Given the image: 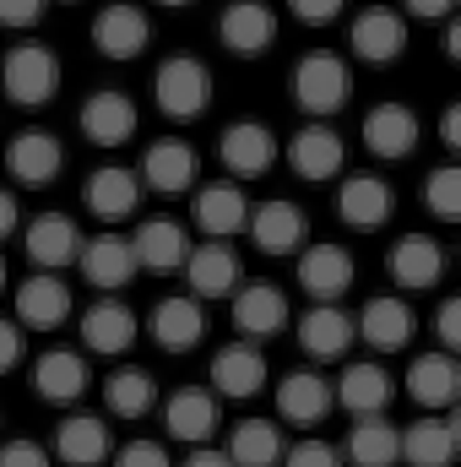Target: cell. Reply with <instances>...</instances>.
<instances>
[{"label": "cell", "mask_w": 461, "mask_h": 467, "mask_svg": "<svg viewBox=\"0 0 461 467\" xmlns=\"http://www.w3.org/2000/svg\"><path fill=\"white\" fill-rule=\"evenodd\" d=\"M212 93H218V82L196 55H169L152 71V104L169 119H201L212 109Z\"/></svg>", "instance_id": "cell-1"}, {"label": "cell", "mask_w": 461, "mask_h": 467, "mask_svg": "<svg viewBox=\"0 0 461 467\" xmlns=\"http://www.w3.org/2000/svg\"><path fill=\"white\" fill-rule=\"evenodd\" d=\"M293 104L304 109V115H337L347 99H353V71H347V60L337 49H310V55H299V66H293Z\"/></svg>", "instance_id": "cell-2"}, {"label": "cell", "mask_w": 461, "mask_h": 467, "mask_svg": "<svg viewBox=\"0 0 461 467\" xmlns=\"http://www.w3.org/2000/svg\"><path fill=\"white\" fill-rule=\"evenodd\" d=\"M0 88H5L11 104L44 109V104L60 93V60H55V49H49V44H16V49H5V60H0Z\"/></svg>", "instance_id": "cell-3"}, {"label": "cell", "mask_w": 461, "mask_h": 467, "mask_svg": "<svg viewBox=\"0 0 461 467\" xmlns=\"http://www.w3.org/2000/svg\"><path fill=\"white\" fill-rule=\"evenodd\" d=\"M347 44H353V55L364 66H396L402 49H407V16L391 11V5H369V11L353 16Z\"/></svg>", "instance_id": "cell-4"}, {"label": "cell", "mask_w": 461, "mask_h": 467, "mask_svg": "<svg viewBox=\"0 0 461 467\" xmlns=\"http://www.w3.org/2000/svg\"><path fill=\"white\" fill-rule=\"evenodd\" d=\"M218 424H223V402L212 397V386H179L163 408V430L179 446H207Z\"/></svg>", "instance_id": "cell-5"}, {"label": "cell", "mask_w": 461, "mask_h": 467, "mask_svg": "<svg viewBox=\"0 0 461 467\" xmlns=\"http://www.w3.org/2000/svg\"><path fill=\"white\" fill-rule=\"evenodd\" d=\"M266 386V353L261 343H244V337H233L223 348L212 353V397L223 402H250L255 391Z\"/></svg>", "instance_id": "cell-6"}, {"label": "cell", "mask_w": 461, "mask_h": 467, "mask_svg": "<svg viewBox=\"0 0 461 467\" xmlns=\"http://www.w3.org/2000/svg\"><path fill=\"white\" fill-rule=\"evenodd\" d=\"M288 163H293V174H299V180L321 185V180H337V174H343L347 147H343V136H337L332 125L310 119V125H299V130L288 136Z\"/></svg>", "instance_id": "cell-7"}, {"label": "cell", "mask_w": 461, "mask_h": 467, "mask_svg": "<svg viewBox=\"0 0 461 467\" xmlns=\"http://www.w3.org/2000/svg\"><path fill=\"white\" fill-rule=\"evenodd\" d=\"M218 152H223V169H229L233 180H261L271 163H277V136H271V125H261V119H233L229 130L218 136Z\"/></svg>", "instance_id": "cell-8"}, {"label": "cell", "mask_w": 461, "mask_h": 467, "mask_svg": "<svg viewBox=\"0 0 461 467\" xmlns=\"http://www.w3.org/2000/svg\"><path fill=\"white\" fill-rule=\"evenodd\" d=\"M147 44H152V22H147L141 5L115 0V5H104V11L93 16V49H98L104 60H136Z\"/></svg>", "instance_id": "cell-9"}, {"label": "cell", "mask_w": 461, "mask_h": 467, "mask_svg": "<svg viewBox=\"0 0 461 467\" xmlns=\"http://www.w3.org/2000/svg\"><path fill=\"white\" fill-rule=\"evenodd\" d=\"M391 397H396V380H391L385 364H374V358L347 364L343 375H337V391H332V402H337L343 413H353V419H385Z\"/></svg>", "instance_id": "cell-10"}, {"label": "cell", "mask_w": 461, "mask_h": 467, "mask_svg": "<svg viewBox=\"0 0 461 467\" xmlns=\"http://www.w3.org/2000/svg\"><path fill=\"white\" fill-rule=\"evenodd\" d=\"M207 305L201 299H190V294H169V299H158L152 305V321H147V332H152V343L169 353H190L201 337H207Z\"/></svg>", "instance_id": "cell-11"}, {"label": "cell", "mask_w": 461, "mask_h": 467, "mask_svg": "<svg viewBox=\"0 0 461 467\" xmlns=\"http://www.w3.org/2000/svg\"><path fill=\"white\" fill-rule=\"evenodd\" d=\"M413 305L402 299V294H374L358 316H353V332L369 343L374 353H396V348H407L413 343Z\"/></svg>", "instance_id": "cell-12"}, {"label": "cell", "mask_w": 461, "mask_h": 467, "mask_svg": "<svg viewBox=\"0 0 461 467\" xmlns=\"http://www.w3.org/2000/svg\"><path fill=\"white\" fill-rule=\"evenodd\" d=\"M141 191H158V196H185L196 185V147L179 141V136H163L141 152Z\"/></svg>", "instance_id": "cell-13"}, {"label": "cell", "mask_w": 461, "mask_h": 467, "mask_svg": "<svg viewBox=\"0 0 461 467\" xmlns=\"http://www.w3.org/2000/svg\"><path fill=\"white\" fill-rule=\"evenodd\" d=\"M353 255H347L343 244H304V255H299V288L315 299V305H337L347 288H353Z\"/></svg>", "instance_id": "cell-14"}, {"label": "cell", "mask_w": 461, "mask_h": 467, "mask_svg": "<svg viewBox=\"0 0 461 467\" xmlns=\"http://www.w3.org/2000/svg\"><path fill=\"white\" fill-rule=\"evenodd\" d=\"M229 310H233V327H239L244 343H261V337H271V332L288 327V299H282V288H271V283H244V288H233Z\"/></svg>", "instance_id": "cell-15"}, {"label": "cell", "mask_w": 461, "mask_h": 467, "mask_svg": "<svg viewBox=\"0 0 461 467\" xmlns=\"http://www.w3.org/2000/svg\"><path fill=\"white\" fill-rule=\"evenodd\" d=\"M358 136H364V147H369L374 158L396 163V158H407V152L418 147L424 125H418V115H413L407 104H374V109L364 115V125H358Z\"/></svg>", "instance_id": "cell-16"}, {"label": "cell", "mask_w": 461, "mask_h": 467, "mask_svg": "<svg viewBox=\"0 0 461 467\" xmlns=\"http://www.w3.org/2000/svg\"><path fill=\"white\" fill-rule=\"evenodd\" d=\"M218 38L233 55H266L277 44V16L266 0H229L218 16Z\"/></svg>", "instance_id": "cell-17"}, {"label": "cell", "mask_w": 461, "mask_h": 467, "mask_svg": "<svg viewBox=\"0 0 461 467\" xmlns=\"http://www.w3.org/2000/svg\"><path fill=\"white\" fill-rule=\"evenodd\" d=\"M22 244H27V255H33L44 272H55V266H71L87 239H82V229H77L71 213H38V218H27Z\"/></svg>", "instance_id": "cell-18"}, {"label": "cell", "mask_w": 461, "mask_h": 467, "mask_svg": "<svg viewBox=\"0 0 461 467\" xmlns=\"http://www.w3.org/2000/svg\"><path fill=\"white\" fill-rule=\"evenodd\" d=\"M185 283H190V299H229L239 288V255H233L223 239H207L185 255Z\"/></svg>", "instance_id": "cell-19"}, {"label": "cell", "mask_w": 461, "mask_h": 467, "mask_svg": "<svg viewBox=\"0 0 461 467\" xmlns=\"http://www.w3.org/2000/svg\"><path fill=\"white\" fill-rule=\"evenodd\" d=\"M5 169H11L16 185H49L66 169V147L49 130H16L11 147H5Z\"/></svg>", "instance_id": "cell-20"}, {"label": "cell", "mask_w": 461, "mask_h": 467, "mask_svg": "<svg viewBox=\"0 0 461 467\" xmlns=\"http://www.w3.org/2000/svg\"><path fill=\"white\" fill-rule=\"evenodd\" d=\"M66 321H71V288H66L60 277L38 272V277H27V283L16 288V327H27V332H55V327H66Z\"/></svg>", "instance_id": "cell-21"}, {"label": "cell", "mask_w": 461, "mask_h": 467, "mask_svg": "<svg viewBox=\"0 0 461 467\" xmlns=\"http://www.w3.org/2000/svg\"><path fill=\"white\" fill-rule=\"evenodd\" d=\"M461 451V424L456 419H440V413H424L402 430V462L413 467H451Z\"/></svg>", "instance_id": "cell-22"}, {"label": "cell", "mask_w": 461, "mask_h": 467, "mask_svg": "<svg viewBox=\"0 0 461 467\" xmlns=\"http://www.w3.org/2000/svg\"><path fill=\"white\" fill-rule=\"evenodd\" d=\"M136 104H130V93H115V88H98V93H87V104H82V136L87 141H98V147H119V141H130L136 136Z\"/></svg>", "instance_id": "cell-23"}, {"label": "cell", "mask_w": 461, "mask_h": 467, "mask_svg": "<svg viewBox=\"0 0 461 467\" xmlns=\"http://www.w3.org/2000/svg\"><path fill=\"white\" fill-rule=\"evenodd\" d=\"M77 266H82V277L93 283V288H104V294H115L125 283H136V250H130V239H119V234H98V239H87L82 244V255H77Z\"/></svg>", "instance_id": "cell-24"}, {"label": "cell", "mask_w": 461, "mask_h": 467, "mask_svg": "<svg viewBox=\"0 0 461 467\" xmlns=\"http://www.w3.org/2000/svg\"><path fill=\"white\" fill-rule=\"evenodd\" d=\"M396 196L380 174H343V191H337V218L347 229H380L391 218Z\"/></svg>", "instance_id": "cell-25"}, {"label": "cell", "mask_w": 461, "mask_h": 467, "mask_svg": "<svg viewBox=\"0 0 461 467\" xmlns=\"http://www.w3.org/2000/svg\"><path fill=\"white\" fill-rule=\"evenodd\" d=\"M190 218H196V229L201 234H212V239L229 244V234H239L244 229V218H250V202H244V191H239L233 180H212V185L196 191Z\"/></svg>", "instance_id": "cell-26"}, {"label": "cell", "mask_w": 461, "mask_h": 467, "mask_svg": "<svg viewBox=\"0 0 461 467\" xmlns=\"http://www.w3.org/2000/svg\"><path fill=\"white\" fill-rule=\"evenodd\" d=\"M87 213L93 218H104V223H119V218H130L136 213V202H141V174L136 169H119V163H104V169H93L87 174Z\"/></svg>", "instance_id": "cell-27"}, {"label": "cell", "mask_w": 461, "mask_h": 467, "mask_svg": "<svg viewBox=\"0 0 461 467\" xmlns=\"http://www.w3.org/2000/svg\"><path fill=\"white\" fill-rule=\"evenodd\" d=\"M250 239H255V250H266V255H288V250H304V234H310V223H304V213L293 207V202H261L250 218Z\"/></svg>", "instance_id": "cell-28"}, {"label": "cell", "mask_w": 461, "mask_h": 467, "mask_svg": "<svg viewBox=\"0 0 461 467\" xmlns=\"http://www.w3.org/2000/svg\"><path fill=\"white\" fill-rule=\"evenodd\" d=\"M391 277H396V288L424 294V288H435L446 277V250L429 234H402L396 250H391Z\"/></svg>", "instance_id": "cell-29"}, {"label": "cell", "mask_w": 461, "mask_h": 467, "mask_svg": "<svg viewBox=\"0 0 461 467\" xmlns=\"http://www.w3.org/2000/svg\"><path fill=\"white\" fill-rule=\"evenodd\" d=\"M136 310L125 305V299H98V305H87V316H82V343L87 353H104V358H115L136 343Z\"/></svg>", "instance_id": "cell-30"}, {"label": "cell", "mask_w": 461, "mask_h": 467, "mask_svg": "<svg viewBox=\"0 0 461 467\" xmlns=\"http://www.w3.org/2000/svg\"><path fill=\"white\" fill-rule=\"evenodd\" d=\"M277 413L299 430H315L326 413H332V386L315 375V369H293L277 380Z\"/></svg>", "instance_id": "cell-31"}, {"label": "cell", "mask_w": 461, "mask_h": 467, "mask_svg": "<svg viewBox=\"0 0 461 467\" xmlns=\"http://www.w3.org/2000/svg\"><path fill=\"white\" fill-rule=\"evenodd\" d=\"M337 451H343L347 467H396L402 462V430L391 419H353V430Z\"/></svg>", "instance_id": "cell-32"}, {"label": "cell", "mask_w": 461, "mask_h": 467, "mask_svg": "<svg viewBox=\"0 0 461 467\" xmlns=\"http://www.w3.org/2000/svg\"><path fill=\"white\" fill-rule=\"evenodd\" d=\"M353 343H358V332H353V316L343 305H315L299 316V348L310 358H343Z\"/></svg>", "instance_id": "cell-33"}, {"label": "cell", "mask_w": 461, "mask_h": 467, "mask_svg": "<svg viewBox=\"0 0 461 467\" xmlns=\"http://www.w3.org/2000/svg\"><path fill=\"white\" fill-rule=\"evenodd\" d=\"M87 386H93V375H87V358H82V353H71V348L38 353V364H33V391H38L44 402H77Z\"/></svg>", "instance_id": "cell-34"}, {"label": "cell", "mask_w": 461, "mask_h": 467, "mask_svg": "<svg viewBox=\"0 0 461 467\" xmlns=\"http://www.w3.org/2000/svg\"><path fill=\"white\" fill-rule=\"evenodd\" d=\"M130 250H136V266H147V272H174V266H185V255H190V234L185 223H174V218H147L136 239H130Z\"/></svg>", "instance_id": "cell-35"}, {"label": "cell", "mask_w": 461, "mask_h": 467, "mask_svg": "<svg viewBox=\"0 0 461 467\" xmlns=\"http://www.w3.org/2000/svg\"><path fill=\"white\" fill-rule=\"evenodd\" d=\"M55 457L66 467H98L109 457V424L98 413H71L55 430Z\"/></svg>", "instance_id": "cell-36"}, {"label": "cell", "mask_w": 461, "mask_h": 467, "mask_svg": "<svg viewBox=\"0 0 461 467\" xmlns=\"http://www.w3.org/2000/svg\"><path fill=\"white\" fill-rule=\"evenodd\" d=\"M407 391L418 408H451L461 391V369L451 353H418L407 364Z\"/></svg>", "instance_id": "cell-37"}, {"label": "cell", "mask_w": 461, "mask_h": 467, "mask_svg": "<svg viewBox=\"0 0 461 467\" xmlns=\"http://www.w3.org/2000/svg\"><path fill=\"white\" fill-rule=\"evenodd\" d=\"M282 430L271 424V419H239L229 430V446H223V457L233 467H277L282 462Z\"/></svg>", "instance_id": "cell-38"}, {"label": "cell", "mask_w": 461, "mask_h": 467, "mask_svg": "<svg viewBox=\"0 0 461 467\" xmlns=\"http://www.w3.org/2000/svg\"><path fill=\"white\" fill-rule=\"evenodd\" d=\"M152 402H158V386H152L147 369H115V375L104 380V408H109L115 419H147Z\"/></svg>", "instance_id": "cell-39"}, {"label": "cell", "mask_w": 461, "mask_h": 467, "mask_svg": "<svg viewBox=\"0 0 461 467\" xmlns=\"http://www.w3.org/2000/svg\"><path fill=\"white\" fill-rule=\"evenodd\" d=\"M424 207H429L440 223H456L461 218V169L456 163H446V169H435V174L424 180Z\"/></svg>", "instance_id": "cell-40"}, {"label": "cell", "mask_w": 461, "mask_h": 467, "mask_svg": "<svg viewBox=\"0 0 461 467\" xmlns=\"http://www.w3.org/2000/svg\"><path fill=\"white\" fill-rule=\"evenodd\" d=\"M277 467H343V451L326 446V441H299V446L282 451V462Z\"/></svg>", "instance_id": "cell-41"}, {"label": "cell", "mask_w": 461, "mask_h": 467, "mask_svg": "<svg viewBox=\"0 0 461 467\" xmlns=\"http://www.w3.org/2000/svg\"><path fill=\"white\" fill-rule=\"evenodd\" d=\"M0 467H55V457L38 441H5L0 446Z\"/></svg>", "instance_id": "cell-42"}, {"label": "cell", "mask_w": 461, "mask_h": 467, "mask_svg": "<svg viewBox=\"0 0 461 467\" xmlns=\"http://www.w3.org/2000/svg\"><path fill=\"white\" fill-rule=\"evenodd\" d=\"M115 467H174V462H169V451L158 441H130V446H119Z\"/></svg>", "instance_id": "cell-43"}, {"label": "cell", "mask_w": 461, "mask_h": 467, "mask_svg": "<svg viewBox=\"0 0 461 467\" xmlns=\"http://www.w3.org/2000/svg\"><path fill=\"white\" fill-rule=\"evenodd\" d=\"M347 0H288V11L304 22V27H326V22H337L343 16Z\"/></svg>", "instance_id": "cell-44"}, {"label": "cell", "mask_w": 461, "mask_h": 467, "mask_svg": "<svg viewBox=\"0 0 461 467\" xmlns=\"http://www.w3.org/2000/svg\"><path fill=\"white\" fill-rule=\"evenodd\" d=\"M49 0H0V27H38Z\"/></svg>", "instance_id": "cell-45"}, {"label": "cell", "mask_w": 461, "mask_h": 467, "mask_svg": "<svg viewBox=\"0 0 461 467\" xmlns=\"http://www.w3.org/2000/svg\"><path fill=\"white\" fill-rule=\"evenodd\" d=\"M435 332H440V343H446L440 353L461 348V299H440V310H435Z\"/></svg>", "instance_id": "cell-46"}, {"label": "cell", "mask_w": 461, "mask_h": 467, "mask_svg": "<svg viewBox=\"0 0 461 467\" xmlns=\"http://www.w3.org/2000/svg\"><path fill=\"white\" fill-rule=\"evenodd\" d=\"M16 364H22V327L0 321V375H11Z\"/></svg>", "instance_id": "cell-47"}, {"label": "cell", "mask_w": 461, "mask_h": 467, "mask_svg": "<svg viewBox=\"0 0 461 467\" xmlns=\"http://www.w3.org/2000/svg\"><path fill=\"white\" fill-rule=\"evenodd\" d=\"M402 5H407V16H418V22H446L456 0H402Z\"/></svg>", "instance_id": "cell-48"}, {"label": "cell", "mask_w": 461, "mask_h": 467, "mask_svg": "<svg viewBox=\"0 0 461 467\" xmlns=\"http://www.w3.org/2000/svg\"><path fill=\"white\" fill-rule=\"evenodd\" d=\"M440 147L461 152V104H446V115H440Z\"/></svg>", "instance_id": "cell-49"}, {"label": "cell", "mask_w": 461, "mask_h": 467, "mask_svg": "<svg viewBox=\"0 0 461 467\" xmlns=\"http://www.w3.org/2000/svg\"><path fill=\"white\" fill-rule=\"evenodd\" d=\"M16 229H22V207H16V196H11V191H0V244H5Z\"/></svg>", "instance_id": "cell-50"}, {"label": "cell", "mask_w": 461, "mask_h": 467, "mask_svg": "<svg viewBox=\"0 0 461 467\" xmlns=\"http://www.w3.org/2000/svg\"><path fill=\"white\" fill-rule=\"evenodd\" d=\"M179 467H233V462L223 457V451H212V446H196V451H190Z\"/></svg>", "instance_id": "cell-51"}, {"label": "cell", "mask_w": 461, "mask_h": 467, "mask_svg": "<svg viewBox=\"0 0 461 467\" xmlns=\"http://www.w3.org/2000/svg\"><path fill=\"white\" fill-rule=\"evenodd\" d=\"M446 55L461 60V27H456V22H451V33H446Z\"/></svg>", "instance_id": "cell-52"}, {"label": "cell", "mask_w": 461, "mask_h": 467, "mask_svg": "<svg viewBox=\"0 0 461 467\" xmlns=\"http://www.w3.org/2000/svg\"><path fill=\"white\" fill-rule=\"evenodd\" d=\"M0 294H5V261H0Z\"/></svg>", "instance_id": "cell-53"}, {"label": "cell", "mask_w": 461, "mask_h": 467, "mask_svg": "<svg viewBox=\"0 0 461 467\" xmlns=\"http://www.w3.org/2000/svg\"><path fill=\"white\" fill-rule=\"evenodd\" d=\"M158 5H190V0H158Z\"/></svg>", "instance_id": "cell-54"}]
</instances>
